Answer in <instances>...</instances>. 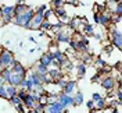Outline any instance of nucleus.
Masks as SVG:
<instances>
[{
  "label": "nucleus",
  "mask_w": 122,
  "mask_h": 113,
  "mask_svg": "<svg viewBox=\"0 0 122 113\" xmlns=\"http://www.w3.org/2000/svg\"><path fill=\"white\" fill-rule=\"evenodd\" d=\"M36 13V10H32L29 7L28 11H25L24 14L15 15L14 20H13V24L18 25V27H22V28H26V30H30V23H32V18Z\"/></svg>",
  "instance_id": "obj_1"
},
{
  "label": "nucleus",
  "mask_w": 122,
  "mask_h": 113,
  "mask_svg": "<svg viewBox=\"0 0 122 113\" xmlns=\"http://www.w3.org/2000/svg\"><path fill=\"white\" fill-rule=\"evenodd\" d=\"M0 14H1V25L13 23V20L15 17V4H8V6L1 4Z\"/></svg>",
  "instance_id": "obj_2"
},
{
  "label": "nucleus",
  "mask_w": 122,
  "mask_h": 113,
  "mask_svg": "<svg viewBox=\"0 0 122 113\" xmlns=\"http://www.w3.org/2000/svg\"><path fill=\"white\" fill-rule=\"evenodd\" d=\"M47 7H46L45 4L43 6H39L36 8V13L33 15V18H32V23H30V30H40V27H42V23L45 21V13Z\"/></svg>",
  "instance_id": "obj_3"
},
{
  "label": "nucleus",
  "mask_w": 122,
  "mask_h": 113,
  "mask_svg": "<svg viewBox=\"0 0 122 113\" xmlns=\"http://www.w3.org/2000/svg\"><path fill=\"white\" fill-rule=\"evenodd\" d=\"M14 61H15L14 54L3 46L1 48V54H0V70H3L6 67H11L14 64Z\"/></svg>",
  "instance_id": "obj_4"
},
{
  "label": "nucleus",
  "mask_w": 122,
  "mask_h": 113,
  "mask_svg": "<svg viewBox=\"0 0 122 113\" xmlns=\"http://www.w3.org/2000/svg\"><path fill=\"white\" fill-rule=\"evenodd\" d=\"M45 112H47V113H65V112H68V110H67V107H64V105L61 103L60 101H56L53 103H47Z\"/></svg>",
  "instance_id": "obj_5"
},
{
  "label": "nucleus",
  "mask_w": 122,
  "mask_h": 113,
  "mask_svg": "<svg viewBox=\"0 0 122 113\" xmlns=\"http://www.w3.org/2000/svg\"><path fill=\"white\" fill-rule=\"evenodd\" d=\"M101 87L104 88L106 91H114L115 89V84H117V80H115L114 75L107 74L103 80H101Z\"/></svg>",
  "instance_id": "obj_6"
},
{
  "label": "nucleus",
  "mask_w": 122,
  "mask_h": 113,
  "mask_svg": "<svg viewBox=\"0 0 122 113\" xmlns=\"http://www.w3.org/2000/svg\"><path fill=\"white\" fill-rule=\"evenodd\" d=\"M58 101H60L61 103L64 105V107H67V109L71 107V106H74V96H72L71 94H65L64 91L58 95Z\"/></svg>",
  "instance_id": "obj_7"
},
{
  "label": "nucleus",
  "mask_w": 122,
  "mask_h": 113,
  "mask_svg": "<svg viewBox=\"0 0 122 113\" xmlns=\"http://www.w3.org/2000/svg\"><path fill=\"white\" fill-rule=\"evenodd\" d=\"M39 61H40V63H43V64H45V66H47V67L53 66V63H54L53 53H51V52L42 53V56H40V59H39Z\"/></svg>",
  "instance_id": "obj_8"
},
{
  "label": "nucleus",
  "mask_w": 122,
  "mask_h": 113,
  "mask_svg": "<svg viewBox=\"0 0 122 113\" xmlns=\"http://www.w3.org/2000/svg\"><path fill=\"white\" fill-rule=\"evenodd\" d=\"M76 88H78V83H76L75 80H68L67 81V84L64 85V88H62V91L65 92V94H74L76 91Z\"/></svg>",
  "instance_id": "obj_9"
},
{
  "label": "nucleus",
  "mask_w": 122,
  "mask_h": 113,
  "mask_svg": "<svg viewBox=\"0 0 122 113\" xmlns=\"http://www.w3.org/2000/svg\"><path fill=\"white\" fill-rule=\"evenodd\" d=\"M75 70H76L78 78H83L85 75H86V73H87V66H86L85 61H81V63H78L75 66Z\"/></svg>",
  "instance_id": "obj_10"
},
{
  "label": "nucleus",
  "mask_w": 122,
  "mask_h": 113,
  "mask_svg": "<svg viewBox=\"0 0 122 113\" xmlns=\"http://www.w3.org/2000/svg\"><path fill=\"white\" fill-rule=\"evenodd\" d=\"M10 68H13V71H14V73H21V74H26V73H28V71H26V68L24 67L18 60H15L14 64H13Z\"/></svg>",
  "instance_id": "obj_11"
},
{
  "label": "nucleus",
  "mask_w": 122,
  "mask_h": 113,
  "mask_svg": "<svg viewBox=\"0 0 122 113\" xmlns=\"http://www.w3.org/2000/svg\"><path fill=\"white\" fill-rule=\"evenodd\" d=\"M83 92L82 91H76V94H75V96H74V106H81L82 103H83Z\"/></svg>",
  "instance_id": "obj_12"
},
{
  "label": "nucleus",
  "mask_w": 122,
  "mask_h": 113,
  "mask_svg": "<svg viewBox=\"0 0 122 113\" xmlns=\"http://www.w3.org/2000/svg\"><path fill=\"white\" fill-rule=\"evenodd\" d=\"M18 89H20V87L13 85V84H7V99H10L13 95H17Z\"/></svg>",
  "instance_id": "obj_13"
},
{
  "label": "nucleus",
  "mask_w": 122,
  "mask_h": 113,
  "mask_svg": "<svg viewBox=\"0 0 122 113\" xmlns=\"http://www.w3.org/2000/svg\"><path fill=\"white\" fill-rule=\"evenodd\" d=\"M33 68L38 71L39 74H47V73H49V67L45 66L43 63H40V61H38V63L35 64V67H33Z\"/></svg>",
  "instance_id": "obj_14"
},
{
  "label": "nucleus",
  "mask_w": 122,
  "mask_h": 113,
  "mask_svg": "<svg viewBox=\"0 0 122 113\" xmlns=\"http://www.w3.org/2000/svg\"><path fill=\"white\" fill-rule=\"evenodd\" d=\"M28 10H29V6H26L25 3H22V4H15V15L24 14Z\"/></svg>",
  "instance_id": "obj_15"
},
{
  "label": "nucleus",
  "mask_w": 122,
  "mask_h": 113,
  "mask_svg": "<svg viewBox=\"0 0 122 113\" xmlns=\"http://www.w3.org/2000/svg\"><path fill=\"white\" fill-rule=\"evenodd\" d=\"M8 102H10V105H13L14 107H17V106L20 105V103H22L24 101H22L21 98H20V95L17 94V95H13L11 98L8 99Z\"/></svg>",
  "instance_id": "obj_16"
},
{
  "label": "nucleus",
  "mask_w": 122,
  "mask_h": 113,
  "mask_svg": "<svg viewBox=\"0 0 122 113\" xmlns=\"http://www.w3.org/2000/svg\"><path fill=\"white\" fill-rule=\"evenodd\" d=\"M94 27L92 25V24H86L85 25V28H83V34L86 35V36H93L94 35Z\"/></svg>",
  "instance_id": "obj_17"
},
{
  "label": "nucleus",
  "mask_w": 122,
  "mask_h": 113,
  "mask_svg": "<svg viewBox=\"0 0 122 113\" xmlns=\"http://www.w3.org/2000/svg\"><path fill=\"white\" fill-rule=\"evenodd\" d=\"M107 107V99L106 98H100L99 101H96V109H99L100 110H103V109H106Z\"/></svg>",
  "instance_id": "obj_18"
},
{
  "label": "nucleus",
  "mask_w": 122,
  "mask_h": 113,
  "mask_svg": "<svg viewBox=\"0 0 122 113\" xmlns=\"http://www.w3.org/2000/svg\"><path fill=\"white\" fill-rule=\"evenodd\" d=\"M51 27H53V24L50 23L49 20H46V18H45V21L42 23V27H40V31H45V32H50V31H51Z\"/></svg>",
  "instance_id": "obj_19"
},
{
  "label": "nucleus",
  "mask_w": 122,
  "mask_h": 113,
  "mask_svg": "<svg viewBox=\"0 0 122 113\" xmlns=\"http://www.w3.org/2000/svg\"><path fill=\"white\" fill-rule=\"evenodd\" d=\"M94 66L99 68V70H103V68H106L107 67V63L104 59H101V57H97L96 60H94Z\"/></svg>",
  "instance_id": "obj_20"
},
{
  "label": "nucleus",
  "mask_w": 122,
  "mask_h": 113,
  "mask_svg": "<svg viewBox=\"0 0 122 113\" xmlns=\"http://www.w3.org/2000/svg\"><path fill=\"white\" fill-rule=\"evenodd\" d=\"M67 3V0H51V7L53 8H58V7H64Z\"/></svg>",
  "instance_id": "obj_21"
},
{
  "label": "nucleus",
  "mask_w": 122,
  "mask_h": 113,
  "mask_svg": "<svg viewBox=\"0 0 122 113\" xmlns=\"http://www.w3.org/2000/svg\"><path fill=\"white\" fill-rule=\"evenodd\" d=\"M82 54H83V56H82V61H85L86 64H90V63H93V57H92V54H90V53L83 52Z\"/></svg>",
  "instance_id": "obj_22"
},
{
  "label": "nucleus",
  "mask_w": 122,
  "mask_h": 113,
  "mask_svg": "<svg viewBox=\"0 0 122 113\" xmlns=\"http://www.w3.org/2000/svg\"><path fill=\"white\" fill-rule=\"evenodd\" d=\"M54 11H56V14L58 15V18H61V17H65L67 14V11H65V7H58V8H54Z\"/></svg>",
  "instance_id": "obj_23"
},
{
  "label": "nucleus",
  "mask_w": 122,
  "mask_h": 113,
  "mask_svg": "<svg viewBox=\"0 0 122 113\" xmlns=\"http://www.w3.org/2000/svg\"><path fill=\"white\" fill-rule=\"evenodd\" d=\"M86 106H87V109H89V110L96 109V102H94V99L92 98L90 101H87V102H86Z\"/></svg>",
  "instance_id": "obj_24"
},
{
  "label": "nucleus",
  "mask_w": 122,
  "mask_h": 113,
  "mask_svg": "<svg viewBox=\"0 0 122 113\" xmlns=\"http://www.w3.org/2000/svg\"><path fill=\"white\" fill-rule=\"evenodd\" d=\"M115 14H117V15H122V1H119V3H118L117 10H115Z\"/></svg>",
  "instance_id": "obj_25"
},
{
  "label": "nucleus",
  "mask_w": 122,
  "mask_h": 113,
  "mask_svg": "<svg viewBox=\"0 0 122 113\" xmlns=\"http://www.w3.org/2000/svg\"><path fill=\"white\" fill-rule=\"evenodd\" d=\"M115 95H117V99H118L119 102H122V91L121 89H117V91H115Z\"/></svg>",
  "instance_id": "obj_26"
},
{
  "label": "nucleus",
  "mask_w": 122,
  "mask_h": 113,
  "mask_svg": "<svg viewBox=\"0 0 122 113\" xmlns=\"http://www.w3.org/2000/svg\"><path fill=\"white\" fill-rule=\"evenodd\" d=\"M92 98L94 99V102H96V101H99V99H100V98H103V96H101L100 94H97V92H94V94L92 95Z\"/></svg>",
  "instance_id": "obj_27"
},
{
  "label": "nucleus",
  "mask_w": 122,
  "mask_h": 113,
  "mask_svg": "<svg viewBox=\"0 0 122 113\" xmlns=\"http://www.w3.org/2000/svg\"><path fill=\"white\" fill-rule=\"evenodd\" d=\"M118 87L122 88V71L119 73V75H118Z\"/></svg>",
  "instance_id": "obj_28"
},
{
  "label": "nucleus",
  "mask_w": 122,
  "mask_h": 113,
  "mask_svg": "<svg viewBox=\"0 0 122 113\" xmlns=\"http://www.w3.org/2000/svg\"><path fill=\"white\" fill-rule=\"evenodd\" d=\"M67 3L72 4V6H78L79 4V0H67Z\"/></svg>",
  "instance_id": "obj_29"
},
{
  "label": "nucleus",
  "mask_w": 122,
  "mask_h": 113,
  "mask_svg": "<svg viewBox=\"0 0 122 113\" xmlns=\"http://www.w3.org/2000/svg\"><path fill=\"white\" fill-rule=\"evenodd\" d=\"M25 1H26V0H15L17 4H22V3H25Z\"/></svg>",
  "instance_id": "obj_30"
},
{
  "label": "nucleus",
  "mask_w": 122,
  "mask_h": 113,
  "mask_svg": "<svg viewBox=\"0 0 122 113\" xmlns=\"http://www.w3.org/2000/svg\"><path fill=\"white\" fill-rule=\"evenodd\" d=\"M29 41H30V42H33V43L36 42V41H35V38H33V36H29Z\"/></svg>",
  "instance_id": "obj_31"
},
{
  "label": "nucleus",
  "mask_w": 122,
  "mask_h": 113,
  "mask_svg": "<svg viewBox=\"0 0 122 113\" xmlns=\"http://www.w3.org/2000/svg\"><path fill=\"white\" fill-rule=\"evenodd\" d=\"M107 1H108V0H107Z\"/></svg>",
  "instance_id": "obj_32"
}]
</instances>
